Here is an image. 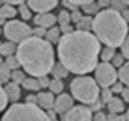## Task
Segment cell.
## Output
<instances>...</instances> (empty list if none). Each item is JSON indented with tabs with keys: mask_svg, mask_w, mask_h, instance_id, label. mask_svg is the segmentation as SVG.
<instances>
[{
	"mask_svg": "<svg viewBox=\"0 0 129 121\" xmlns=\"http://www.w3.org/2000/svg\"><path fill=\"white\" fill-rule=\"evenodd\" d=\"M63 89H64V84H63V81L61 79H52L50 81V86H48V90L52 92V94H55V95H60V94H63Z\"/></svg>",
	"mask_w": 129,
	"mask_h": 121,
	"instance_id": "22",
	"label": "cell"
},
{
	"mask_svg": "<svg viewBox=\"0 0 129 121\" xmlns=\"http://www.w3.org/2000/svg\"><path fill=\"white\" fill-rule=\"evenodd\" d=\"M70 90H71V95L78 102L89 105V107L100 97V86L97 84L95 78H90L87 74L76 76L70 84Z\"/></svg>",
	"mask_w": 129,
	"mask_h": 121,
	"instance_id": "4",
	"label": "cell"
},
{
	"mask_svg": "<svg viewBox=\"0 0 129 121\" xmlns=\"http://www.w3.org/2000/svg\"><path fill=\"white\" fill-rule=\"evenodd\" d=\"M2 32H3V29H2V27H0V34H2Z\"/></svg>",
	"mask_w": 129,
	"mask_h": 121,
	"instance_id": "55",
	"label": "cell"
},
{
	"mask_svg": "<svg viewBox=\"0 0 129 121\" xmlns=\"http://www.w3.org/2000/svg\"><path fill=\"white\" fill-rule=\"evenodd\" d=\"M116 55V50L113 47H103V50L100 52V58H102V62H111L113 56Z\"/></svg>",
	"mask_w": 129,
	"mask_h": 121,
	"instance_id": "25",
	"label": "cell"
},
{
	"mask_svg": "<svg viewBox=\"0 0 129 121\" xmlns=\"http://www.w3.org/2000/svg\"><path fill=\"white\" fill-rule=\"evenodd\" d=\"M118 79L124 84V86L129 87V60L119 68V71H118Z\"/></svg>",
	"mask_w": 129,
	"mask_h": 121,
	"instance_id": "21",
	"label": "cell"
},
{
	"mask_svg": "<svg viewBox=\"0 0 129 121\" xmlns=\"http://www.w3.org/2000/svg\"><path fill=\"white\" fill-rule=\"evenodd\" d=\"M110 63H111L115 68H121L124 63H126V58L123 56V53H116L115 56H113V60H111Z\"/></svg>",
	"mask_w": 129,
	"mask_h": 121,
	"instance_id": "32",
	"label": "cell"
},
{
	"mask_svg": "<svg viewBox=\"0 0 129 121\" xmlns=\"http://www.w3.org/2000/svg\"><path fill=\"white\" fill-rule=\"evenodd\" d=\"M81 8H82V13H84V15H89V16H95V15L100 11V5H99L97 2L86 3V5H82Z\"/></svg>",
	"mask_w": 129,
	"mask_h": 121,
	"instance_id": "23",
	"label": "cell"
},
{
	"mask_svg": "<svg viewBox=\"0 0 129 121\" xmlns=\"http://www.w3.org/2000/svg\"><path fill=\"white\" fill-rule=\"evenodd\" d=\"M45 39L50 44H58L60 39H61V31H60V27H56V26L48 27V29H47V34H45Z\"/></svg>",
	"mask_w": 129,
	"mask_h": 121,
	"instance_id": "16",
	"label": "cell"
},
{
	"mask_svg": "<svg viewBox=\"0 0 129 121\" xmlns=\"http://www.w3.org/2000/svg\"><path fill=\"white\" fill-rule=\"evenodd\" d=\"M23 89H26V90H31V92H36V90H40V84H39V79L34 78V76H31V78H26L23 81L21 84Z\"/></svg>",
	"mask_w": 129,
	"mask_h": 121,
	"instance_id": "17",
	"label": "cell"
},
{
	"mask_svg": "<svg viewBox=\"0 0 129 121\" xmlns=\"http://www.w3.org/2000/svg\"><path fill=\"white\" fill-rule=\"evenodd\" d=\"M63 7H64V10H68V8H70L71 11L78 10V5H74V3L70 2V0H63Z\"/></svg>",
	"mask_w": 129,
	"mask_h": 121,
	"instance_id": "43",
	"label": "cell"
},
{
	"mask_svg": "<svg viewBox=\"0 0 129 121\" xmlns=\"http://www.w3.org/2000/svg\"><path fill=\"white\" fill-rule=\"evenodd\" d=\"M5 94L8 97V102L16 103L21 97V84H16L13 81H10L8 84H5Z\"/></svg>",
	"mask_w": 129,
	"mask_h": 121,
	"instance_id": "13",
	"label": "cell"
},
{
	"mask_svg": "<svg viewBox=\"0 0 129 121\" xmlns=\"http://www.w3.org/2000/svg\"><path fill=\"white\" fill-rule=\"evenodd\" d=\"M0 45H2V42H0Z\"/></svg>",
	"mask_w": 129,
	"mask_h": 121,
	"instance_id": "56",
	"label": "cell"
},
{
	"mask_svg": "<svg viewBox=\"0 0 129 121\" xmlns=\"http://www.w3.org/2000/svg\"><path fill=\"white\" fill-rule=\"evenodd\" d=\"M24 2H27V0H3V3H8V5H13V7L15 5L19 7V5H23Z\"/></svg>",
	"mask_w": 129,
	"mask_h": 121,
	"instance_id": "45",
	"label": "cell"
},
{
	"mask_svg": "<svg viewBox=\"0 0 129 121\" xmlns=\"http://www.w3.org/2000/svg\"><path fill=\"white\" fill-rule=\"evenodd\" d=\"M124 3H126V7H129V0H123Z\"/></svg>",
	"mask_w": 129,
	"mask_h": 121,
	"instance_id": "53",
	"label": "cell"
},
{
	"mask_svg": "<svg viewBox=\"0 0 129 121\" xmlns=\"http://www.w3.org/2000/svg\"><path fill=\"white\" fill-rule=\"evenodd\" d=\"M52 76H53L55 79L68 78V76H70V70H68L63 63H55L53 68H52Z\"/></svg>",
	"mask_w": 129,
	"mask_h": 121,
	"instance_id": "15",
	"label": "cell"
},
{
	"mask_svg": "<svg viewBox=\"0 0 129 121\" xmlns=\"http://www.w3.org/2000/svg\"><path fill=\"white\" fill-rule=\"evenodd\" d=\"M0 81H2L3 84H8L11 81V70L5 65V62L0 66Z\"/></svg>",
	"mask_w": 129,
	"mask_h": 121,
	"instance_id": "24",
	"label": "cell"
},
{
	"mask_svg": "<svg viewBox=\"0 0 129 121\" xmlns=\"http://www.w3.org/2000/svg\"><path fill=\"white\" fill-rule=\"evenodd\" d=\"M37 105L44 110H50L55 105V94H52L50 90H44L37 94Z\"/></svg>",
	"mask_w": 129,
	"mask_h": 121,
	"instance_id": "12",
	"label": "cell"
},
{
	"mask_svg": "<svg viewBox=\"0 0 129 121\" xmlns=\"http://www.w3.org/2000/svg\"><path fill=\"white\" fill-rule=\"evenodd\" d=\"M3 5V0H0V7H2Z\"/></svg>",
	"mask_w": 129,
	"mask_h": 121,
	"instance_id": "54",
	"label": "cell"
},
{
	"mask_svg": "<svg viewBox=\"0 0 129 121\" xmlns=\"http://www.w3.org/2000/svg\"><path fill=\"white\" fill-rule=\"evenodd\" d=\"M56 19H58V23H60V26L61 24H70L71 23V11H68V10H63L58 13V16H56Z\"/></svg>",
	"mask_w": 129,
	"mask_h": 121,
	"instance_id": "27",
	"label": "cell"
},
{
	"mask_svg": "<svg viewBox=\"0 0 129 121\" xmlns=\"http://www.w3.org/2000/svg\"><path fill=\"white\" fill-rule=\"evenodd\" d=\"M45 34H47V29L42 26H37L32 29V36H36V37H40V39H45Z\"/></svg>",
	"mask_w": 129,
	"mask_h": 121,
	"instance_id": "35",
	"label": "cell"
},
{
	"mask_svg": "<svg viewBox=\"0 0 129 121\" xmlns=\"http://www.w3.org/2000/svg\"><path fill=\"white\" fill-rule=\"evenodd\" d=\"M107 121H127V119H126V115L121 116L119 113H118V115H116V113H108V115H107Z\"/></svg>",
	"mask_w": 129,
	"mask_h": 121,
	"instance_id": "37",
	"label": "cell"
},
{
	"mask_svg": "<svg viewBox=\"0 0 129 121\" xmlns=\"http://www.w3.org/2000/svg\"><path fill=\"white\" fill-rule=\"evenodd\" d=\"M16 13H18V10L13 7V5H8V3H3L2 7H0V16H3L5 19H13Z\"/></svg>",
	"mask_w": 129,
	"mask_h": 121,
	"instance_id": "19",
	"label": "cell"
},
{
	"mask_svg": "<svg viewBox=\"0 0 129 121\" xmlns=\"http://www.w3.org/2000/svg\"><path fill=\"white\" fill-rule=\"evenodd\" d=\"M56 21H58L56 16L52 15V13H48V11H47V13H37L34 16V24H36V26H42V27H45V29L55 26Z\"/></svg>",
	"mask_w": 129,
	"mask_h": 121,
	"instance_id": "11",
	"label": "cell"
},
{
	"mask_svg": "<svg viewBox=\"0 0 129 121\" xmlns=\"http://www.w3.org/2000/svg\"><path fill=\"white\" fill-rule=\"evenodd\" d=\"M82 16H84V13H82V11H79V8H78V10L71 11V21L73 23H79L81 19H82Z\"/></svg>",
	"mask_w": 129,
	"mask_h": 121,
	"instance_id": "38",
	"label": "cell"
},
{
	"mask_svg": "<svg viewBox=\"0 0 129 121\" xmlns=\"http://www.w3.org/2000/svg\"><path fill=\"white\" fill-rule=\"evenodd\" d=\"M92 31L103 45L116 48L123 45L124 39L127 37L129 26L119 11L113 8H103L94 16Z\"/></svg>",
	"mask_w": 129,
	"mask_h": 121,
	"instance_id": "3",
	"label": "cell"
},
{
	"mask_svg": "<svg viewBox=\"0 0 129 121\" xmlns=\"http://www.w3.org/2000/svg\"><path fill=\"white\" fill-rule=\"evenodd\" d=\"M94 119V113L90 107L87 105H74L70 111L60 116V121H92Z\"/></svg>",
	"mask_w": 129,
	"mask_h": 121,
	"instance_id": "8",
	"label": "cell"
},
{
	"mask_svg": "<svg viewBox=\"0 0 129 121\" xmlns=\"http://www.w3.org/2000/svg\"><path fill=\"white\" fill-rule=\"evenodd\" d=\"M16 50H18L16 44H15V42H10V40H7V42H2V45H0V55H2V56L15 55Z\"/></svg>",
	"mask_w": 129,
	"mask_h": 121,
	"instance_id": "18",
	"label": "cell"
},
{
	"mask_svg": "<svg viewBox=\"0 0 129 121\" xmlns=\"http://www.w3.org/2000/svg\"><path fill=\"white\" fill-rule=\"evenodd\" d=\"M3 36L10 40V42L19 44L24 39L32 36V29L26 24V21H18V19H10L3 26Z\"/></svg>",
	"mask_w": 129,
	"mask_h": 121,
	"instance_id": "6",
	"label": "cell"
},
{
	"mask_svg": "<svg viewBox=\"0 0 129 121\" xmlns=\"http://www.w3.org/2000/svg\"><path fill=\"white\" fill-rule=\"evenodd\" d=\"M26 79V71L23 70H13L11 71V81L16 84H23V81Z\"/></svg>",
	"mask_w": 129,
	"mask_h": 121,
	"instance_id": "29",
	"label": "cell"
},
{
	"mask_svg": "<svg viewBox=\"0 0 129 121\" xmlns=\"http://www.w3.org/2000/svg\"><path fill=\"white\" fill-rule=\"evenodd\" d=\"M2 81H0V111H3L7 108V103H8V97L5 94V87L2 86Z\"/></svg>",
	"mask_w": 129,
	"mask_h": 121,
	"instance_id": "30",
	"label": "cell"
},
{
	"mask_svg": "<svg viewBox=\"0 0 129 121\" xmlns=\"http://www.w3.org/2000/svg\"><path fill=\"white\" fill-rule=\"evenodd\" d=\"M97 3L100 5V8H110L111 7V0H99Z\"/></svg>",
	"mask_w": 129,
	"mask_h": 121,
	"instance_id": "48",
	"label": "cell"
},
{
	"mask_svg": "<svg viewBox=\"0 0 129 121\" xmlns=\"http://www.w3.org/2000/svg\"><path fill=\"white\" fill-rule=\"evenodd\" d=\"M26 103H32V105H37V95L29 94L26 97Z\"/></svg>",
	"mask_w": 129,
	"mask_h": 121,
	"instance_id": "46",
	"label": "cell"
},
{
	"mask_svg": "<svg viewBox=\"0 0 129 121\" xmlns=\"http://www.w3.org/2000/svg\"><path fill=\"white\" fill-rule=\"evenodd\" d=\"M73 107H74V97H73V95H68V94H60L55 99L53 110L58 113V115H64V113L70 111Z\"/></svg>",
	"mask_w": 129,
	"mask_h": 121,
	"instance_id": "9",
	"label": "cell"
},
{
	"mask_svg": "<svg viewBox=\"0 0 129 121\" xmlns=\"http://www.w3.org/2000/svg\"><path fill=\"white\" fill-rule=\"evenodd\" d=\"M110 8H113V10H116V11L121 13V11H123L124 8H127V7H126V3H124L123 0H111V7Z\"/></svg>",
	"mask_w": 129,
	"mask_h": 121,
	"instance_id": "33",
	"label": "cell"
},
{
	"mask_svg": "<svg viewBox=\"0 0 129 121\" xmlns=\"http://www.w3.org/2000/svg\"><path fill=\"white\" fill-rule=\"evenodd\" d=\"M70 2H73L74 5H78V7H82V5H86V3L95 2V0H70Z\"/></svg>",
	"mask_w": 129,
	"mask_h": 121,
	"instance_id": "47",
	"label": "cell"
},
{
	"mask_svg": "<svg viewBox=\"0 0 129 121\" xmlns=\"http://www.w3.org/2000/svg\"><path fill=\"white\" fill-rule=\"evenodd\" d=\"M5 23H7V19L3 16H0V26H5Z\"/></svg>",
	"mask_w": 129,
	"mask_h": 121,
	"instance_id": "50",
	"label": "cell"
},
{
	"mask_svg": "<svg viewBox=\"0 0 129 121\" xmlns=\"http://www.w3.org/2000/svg\"><path fill=\"white\" fill-rule=\"evenodd\" d=\"M58 58L60 63L70 70V73L89 74L99 65L100 56V40L90 31H73L61 36L58 42Z\"/></svg>",
	"mask_w": 129,
	"mask_h": 121,
	"instance_id": "1",
	"label": "cell"
},
{
	"mask_svg": "<svg viewBox=\"0 0 129 121\" xmlns=\"http://www.w3.org/2000/svg\"><path fill=\"white\" fill-rule=\"evenodd\" d=\"M2 121H50L47 111L39 105L32 103H13L5 111Z\"/></svg>",
	"mask_w": 129,
	"mask_h": 121,
	"instance_id": "5",
	"label": "cell"
},
{
	"mask_svg": "<svg viewBox=\"0 0 129 121\" xmlns=\"http://www.w3.org/2000/svg\"><path fill=\"white\" fill-rule=\"evenodd\" d=\"M58 3L60 0H27L29 8L36 13H47V11L53 10Z\"/></svg>",
	"mask_w": 129,
	"mask_h": 121,
	"instance_id": "10",
	"label": "cell"
},
{
	"mask_svg": "<svg viewBox=\"0 0 129 121\" xmlns=\"http://www.w3.org/2000/svg\"><path fill=\"white\" fill-rule=\"evenodd\" d=\"M92 24H94V18L89 16V15H84L82 19H81L79 23H76V29H79V31H90Z\"/></svg>",
	"mask_w": 129,
	"mask_h": 121,
	"instance_id": "20",
	"label": "cell"
},
{
	"mask_svg": "<svg viewBox=\"0 0 129 121\" xmlns=\"http://www.w3.org/2000/svg\"><path fill=\"white\" fill-rule=\"evenodd\" d=\"M103 105H105V103L102 102V99H100V100H99V99H97V100H95V102H94V103H92V105H90V110H92V113H95V111H102V108H103Z\"/></svg>",
	"mask_w": 129,
	"mask_h": 121,
	"instance_id": "39",
	"label": "cell"
},
{
	"mask_svg": "<svg viewBox=\"0 0 129 121\" xmlns=\"http://www.w3.org/2000/svg\"><path fill=\"white\" fill-rule=\"evenodd\" d=\"M94 78L100 87H111L113 84L118 81V71L110 62H102L95 66L94 70Z\"/></svg>",
	"mask_w": 129,
	"mask_h": 121,
	"instance_id": "7",
	"label": "cell"
},
{
	"mask_svg": "<svg viewBox=\"0 0 129 121\" xmlns=\"http://www.w3.org/2000/svg\"><path fill=\"white\" fill-rule=\"evenodd\" d=\"M121 16H123V18L129 23V7H127V8H124V10L121 11Z\"/></svg>",
	"mask_w": 129,
	"mask_h": 121,
	"instance_id": "49",
	"label": "cell"
},
{
	"mask_svg": "<svg viewBox=\"0 0 129 121\" xmlns=\"http://www.w3.org/2000/svg\"><path fill=\"white\" fill-rule=\"evenodd\" d=\"M16 56L26 74L34 78L47 76L48 73H52V68L55 65V50L52 44L47 39H40L36 36H31L18 44Z\"/></svg>",
	"mask_w": 129,
	"mask_h": 121,
	"instance_id": "2",
	"label": "cell"
},
{
	"mask_svg": "<svg viewBox=\"0 0 129 121\" xmlns=\"http://www.w3.org/2000/svg\"><path fill=\"white\" fill-rule=\"evenodd\" d=\"M3 65V58H2V55H0V66Z\"/></svg>",
	"mask_w": 129,
	"mask_h": 121,
	"instance_id": "52",
	"label": "cell"
},
{
	"mask_svg": "<svg viewBox=\"0 0 129 121\" xmlns=\"http://www.w3.org/2000/svg\"><path fill=\"white\" fill-rule=\"evenodd\" d=\"M50 78H47V76H40L39 78V84H40V87L42 89H48V86H50Z\"/></svg>",
	"mask_w": 129,
	"mask_h": 121,
	"instance_id": "41",
	"label": "cell"
},
{
	"mask_svg": "<svg viewBox=\"0 0 129 121\" xmlns=\"http://www.w3.org/2000/svg\"><path fill=\"white\" fill-rule=\"evenodd\" d=\"M5 65L10 68L11 71H13V70H19V66H21V63H19L16 53L15 55H10V56H5Z\"/></svg>",
	"mask_w": 129,
	"mask_h": 121,
	"instance_id": "26",
	"label": "cell"
},
{
	"mask_svg": "<svg viewBox=\"0 0 129 121\" xmlns=\"http://www.w3.org/2000/svg\"><path fill=\"white\" fill-rule=\"evenodd\" d=\"M126 119L129 121V108H127V110H126Z\"/></svg>",
	"mask_w": 129,
	"mask_h": 121,
	"instance_id": "51",
	"label": "cell"
},
{
	"mask_svg": "<svg viewBox=\"0 0 129 121\" xmlns=\"http://www.w3.org/2000/svg\"><path fill=\"white\" fill-rule=\"evenodd\" d=\"M121 99L124 100V103H129V87L127 86H124V89H123V92H121Z\"/></svg>",
	"mask_w": 129,
	"mask_h": 121,
	"instance_id": "44",
	"label": "cell"
},
{
	"mask_svg": "<svg viewBox=\"0 0 129 121\" xmlns=\"http://www.w3.org/2000/svg\"><path fill=\"white\" fill-rule=\"evenodd\" d=\"M92 121H107V115H105L103 111H95Z\"/></svg>",
	"mask_w": 129,
	"mask_h": 121,
	"instance_id": "42",
	"label": "cell"
},
{
	"mask_svg": "<svg viewBox=\"0 0 129 121\" xmlns=\"http://www.w3.org/2000/svg\"><path fill=\"white\" fill-rule=\"evenodd\" d=\"M107 107H108V111H110V113H116V115H118V113H123L124 111L126 105H124V100L121 99V97L113 95V99L107 103Z\"/></svg>",
	"mask_w": 129,
	"mask_h": 121,
	"instance_id": "14",
	"label": "cell"
},
{
	"mask_svg": "<svg viewBox=\"0 0 129 121\" xmlns=\"http://www.w3.org/2000/svg\"><path fill=\"white\" fill-rule=\"evenodd\" d=\"M100 99H102V102L107 105L110 100L113 99V92L110 87H103V90H100Z\"/></svg>",
	"mask_w": 129,
	"mask_h": 121,
	"instance_id": "31",
	"label": "cell"
},
{
	"mask_svg": "<svg viewBox=\"0 0 129 121\" xmlns=\"http://www.w3.org/2000/svg\"><path fill=\"white\" fill-rule=\"evenodd\" d=\"M60 31H61V34L64 36V34H70V32L76 31V29H74V26H71V23H70V24H61V26H60Z\"/></svg>",
	"mask_w": 129,
	"mask_h": 121,
	"instance_id": "40",
	"label": "cell"
},
{
	"mask_svg": "<svg viewBox=\"0 0 129 121\" xmlns=\"http://www.w3.org/2000/svg\"><path fill=\"white\" fill-rule=\"evenodd\" d=\"M110 89H111L113 95H118V94H121V92H123V89H124V84L121 82V81H119V82H118V81H116V82L113 84V86H111Z\"/></svg>",
	"mask_w": 129,
	"mask_h": 121,
	"instance_id": "36",
	"label": "cell"
},
{
	"mask_svg": "<svg viewBox=\"0 0 129 121\" xmlns=\"http://www.w3.org/2000/svg\"><path fill=\"white\" fill-rule=\"evenodd\" d=\"M31 8H29V5H26V3H23V5H19L18 7V13L21 15V18L24 19V21H27V19H31L32 18V13H31Z\"/></svg>",
	"mask_w": 129,
	"mask_h": 121,
	"instance_id": "28",
	"label": "cell"
},
{
	"mask_svg": "<svg viewBox=\"0 0 129 121\" xmlns=\"http://www.w3.org/2000/svg\"><path fill=\"white\" fill-rule=\"evenodd\" d=\"M121 53H123V56L126 60H129V34H127V37L124 39L123 45H121Z\"/></svg>",
	"mask_w": 129,
	"mask_h": 121,
	"instance_id": "34",
	"label": "cell"
}]
</instances>
